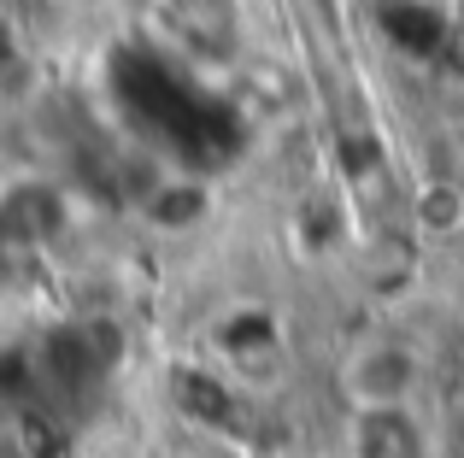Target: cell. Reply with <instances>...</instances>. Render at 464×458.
<instances>
[{
    "label": "cell",
    "instance_id": "obj_1",
    "mask_svg": "<svg viewBox=\"0 0 464 458\" xmlns=\"http://www.w3.org/2000/svg\"><path fill=\"white\" fill-rule=\"evenodd\" d=\"M423 388V358L394 335H371L341 365V400L353 412H382V406H411Z\"/></svg>",
    "mask_w": 464,
    "mask_h": 458
},
{
    "label": "cell",
    "instance_id": "obj_2",
    "mask_svg": "<svg viewBox=\"0 0 464 458\" xmlns=\"http://www.w3.org/2000/svg\"><path fill=\"white\" fill-rule=\"evenodd\" d=\"M353 458H430V435L418 429L411 406L353 412Z\"/></svg>",
    "mask_w": 464,
    "mask_h": 458
}]
</instances>
